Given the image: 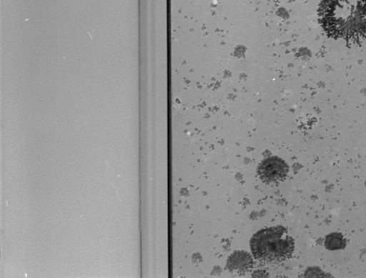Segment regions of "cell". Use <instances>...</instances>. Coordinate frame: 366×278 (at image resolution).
<instances>
[{
	"label": "cell",
	"mask_w": 366,
	"mask_h": 278,
	"mask_svg": "<svg viewBox=\"0 0 366 278\" xmlns=\"http://www.w3.org/2000/svg\"><path fill=\"white\" fill-rule=\"evenodd\" d=\"M318 18L330 37L366 40V0H322Z\"/></svg>",
	"instance_id": "cell-1"
},
{
	"label": "cell",
	"mask_w": 366,
	"mask_h": 278,
	"mask_svg": "<svg viewBox=\"0 0 366 278\" xmlns=\"http://www.w3.org/2000/svg\"><path fill=\"white\" fill-rule=\"evenodd\" d=\"M250 247L256 259L275 263L291 256L294 241L285 227L277 226L255 233L251 238Z\"/></svg>",
	"instance_id": "cell-2"
},
{
	"label": "cell",
	"mask_w": 366,
	"mask_h": 278,
	"mask_svg": "<svg viewBox=\"0 0 366 278\" xmlns=\"http://www.w3.org/2000/svg\"><path fill=\"white\" fill-rule=\"evenodd\" d=\"M289 168L281 158L274 156L264 159L257 167L259 178L267 184L282 181L287 176Z\"/></svg>",
	"instance_id": "cell-3"
},
{
	"label": "cell",
	"mask_w": 366,
	"mask_h": 278,
	"mask_svg": "<svg viewBox=\"0 0 366 278\" xmlns=\"http://www.w3.org/2000/svg\"><path fill=\"white\" fill-rule=\"evenodd\" d=\"M252 266L251 256L246 252L239 251L233 253L228 259L227 267L230 271L239 273L247 271Z\"/></svg>",
	"instance_id": "cell-4"
},
{
	"label": "cell",
	"mask_w": 366,
	"mask_h": 278,
	"mask_svg": "<svg viewBox=\"0 0 366 278\" xmlns=\"http://www.w3.org/2000/svg\"><path fill=\"white\" fill-rule=\"evenodd\" d=\"M345 241L342 234L334 232L326 236L325 245L329 250H337L343 249L345 247Z\"/></svg>",
	"instance_id": "cell-5"
}]
</instances>
